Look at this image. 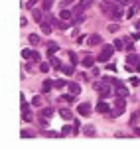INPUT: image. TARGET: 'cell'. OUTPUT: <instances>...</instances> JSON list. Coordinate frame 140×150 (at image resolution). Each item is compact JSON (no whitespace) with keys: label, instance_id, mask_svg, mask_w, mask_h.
Returning a JSON list of instances; mask_svg holds the SVG:
<instances>
[{"label":"cell","instance_id":"12","mask_svg":"<svg viewBox=\"0 0 140 150\" xmlns=\"http://www.w3.org/2000/svg\"><path fill=\"white\" fill-rule=\"evenodd\" d=\"M73 10H65V8H61V12H59V18H61V20H71V18H73Z\"/></svg>","mask_w":140,"mask_h":150},{"label":"cell","instance_id":"30","mask_svg":"<svg viewBox=\"0 0 140 150\" xmlns=\"http://www.w3.org/2000/svg\"><path fill=\"white\" fill-rule=\"evenodd\" d=\"M34 134H36V132H32V130H22V132H20V136H22V138H32Z\"/></svg>","mask_w":140,"mask_h":150},{"label":"cell","instance_id":"8","mask_svg":"<svg viewBox=\"0 0 140 150\" xmlns=\"http://www.w3.org/2000/svg\"><path fill=\"white\" fill-rule=\"evenodd\" d=\"M83 22H85V14H83V12H75L73 18H71V24H73V26H79V24H83Z\"/></svg>","mask_w":140,"mask_h":150},{"label":"cell","instance_id":"25","mask_svg":"<svg viewBox=\"0 0 140 150\" xmlns=\"http://www.w3.org/2000/svg\"><path fill=\"white\" fill-rule=\"evenodd\" d=\"M107 30L111 32V34H115V32H118V30H120V26H118V24L115 22V24H109V26H107Z\"/></svg>","mask_w":140,"mask_h":150},{"label":"cell","instance_id":"35","mask_svg":"<svg viewBox=\"0 0 140 150\" xmlns=\"http://www.w3.org/2000/svg\"><path fill=\"white\" fill-rule=\"evenodd\" d=\"M69 59H71V63H73V65L79 61V59H77V55H75V52H69Z\"/></svg>","mask_w":140,"mask_h":150},{"label":"cell","instance_id":"11","mask_svg":"<svg viewBox=\"0 0 140 150\" xmlns=\"http://www.w3.org/2000/svg\"><path fill=\"white\" fill-rule=\"evenodd\" d=\"M109 111H111V105H109V103H105V101H99V103H97V112L107 115Z\"/></svg>","mask_w":140,"mask_h":150},{"label":"cell","instance_id":"34","mask_svg":"<svg viewBox=\"0 0 140 150\" xmlns=\"http://www.w3.org/2000/svg\"><path fill=\"white\" fill-rule=\"evenodd\" d=\"M44 134H45V136H47V138H57V136H59V134H57V132H52V130H45Z\"/></svg>","mask_w":140,"mask_h":150},{"label":"cell","instance_id":"21","mask_svg":"<svg viewBox=\"0 0 140 150\" xmlns=\"http://www.w3.org/2000/svg\"><path fill=\"white\" fill-rule=\"evenodd\" d=\"M83 65H85V67H93V65H95V59H93L91 55H87V57L83 59Z\"/></svg>","mask_w":140,"mask_h":150},{"label":"cell","instance_id":"37","mask_svg":"<svg viewBox=\"0 0 140 150\" xmlns=\"http://www.w3.org/2000/svg\"><path fill=\"white\" fill-rule=\"evenodd\" d=\"M22 101H24V99H22ZM22 111H24V112H30V105L26 103V101L22 103Z\"/></svg>","mask_w":140,"mask_h":150},{"label":"cell","instance_id":"1","mask_svg":"<svg viewBox=\"0 0 140 150\" xmlns=\"http://www.w3.org/2000/svg\"><path fill=\"white\" fill-rule=\"evenodd\" d=\"M124 97H118L117 95V99H115V107H117V109H112V111H109L107 112V115H109V117H120V115H122V112H124Z\"/></svg>","mask_w":140,"mask_h":150},{"label":"cell","instance_id":"26","mask_svg":"<svg viewBox=\"0 0 140 150\" xmlns=\"http://www.w3.org/2000/svg\"><path fill=\"white\" fill-rule=\"evenodd\" d=\"M61 71L65 75H73V65H61Z\"/></svg>","mask_w":140,"mask_h":150},{"label":"cell","instance_id":"39","mask_svg":"<svg viewBox=\"0 0 140 150\" xmlns=\"http://www.w3.org/2000/svg\"><path fill=\"white\" fill-rule=\"evenodd\" d=\"M32 61H40V53L34 52V55H32Z\"/></svg>","mask_w":140,"mask_h":150},{"label":"cell","instance_id":"4","mask_svg":"<svg viewBox=\"0 0 140 150\" xmlns=\"http://www.w3.org/2000/svg\"><path fill=\"white\" fill-rule=\"evenodd\" d=\"M126 65L128 67H134V71H138L140 69V55H136L134 52H128V55H126Z\"/></svg>","mask_w":140,"mask_h":150},{"label":"cell","instance_id":"16","mask_svg":"<svg viewBox=\"0 0 140 150\" xmlns=\"http://www.w3.org/2000/svg\"><path fill=\"white\" fill-rule=\"evenodd\" d=\"M67 83L69 81H65V79H57V81H53V87L55 89H63V87H67Z\"/></svg>","mask_w":140,"mask_h":150},{"label":"cell","instance_id":"18","mask_svg":"<svg viewBox=\"0 0 140 150\" xmlns=\"http://www.w3.org/2000/svg\"><path fill=\"white\" fill-rule=\"evenodd\" d=\"M32 18H34L36 22H44V16H42L40 10H32Z\"/></svg>","mask_w":140,"mask_h":150},{"label":"cell","instance_id":"40","mask_svg":"<svg viewBox=\"0 0 140 150\" xmlns=\"http://www.w3.org/2000/svg\"><path fill=\"white\" fill-rule=\"evenodd\" d=\"M34 4H36V0H30V2L26 4V6H28V8H34Z\"/></svg>","mask_w":140,"mask_h":150},{"label":"cell","instance_id":"31","mask_svg":"<svg viewBox=\"0 0 140 150\" xmlns=\"http://www.w3.org/2000/svg\"><path fill=\"white\" fill-rule=\"evenodd\" d=\"M32 55H34V52H32V50H24V52H22V57H24V59H30Z\"/></svg>","mask_w":140,"mask_h":150},{"label":"cell","instance_id":"29","mask_svg":"<svg viewBox=\"0 0 140 150\" xmlns=\"http://www.w3.org/2000/svg\"><path fill=\"white\" fill-rule=\"evenodd\" d=\"M59 99H61V101H67V103H69V101H73V99H75V95H73V93H65V95H61Z\"/></svg>","mask_w":140,"mask_h":150},{"label":"cell","instance_id":"15","mask_svg":"<svg viewBox=\"0 0 140 150\" xmlns=\"http://www.w3.org/2000/svg\"><path fill=\"white\" fill-rule=\"evenodd\" d=\"M59 115H61L65 120H71V119H73V115H71V111H69V109H61V111H59Z\"/></svg>","mask_w":140,"mask_h":150},{"label":"cell","instance_id":"20","mask_svg":"<svg viewBox=\"0 0 140 150\" xmlns=\"http://www.w3.org/2000/svg\"><path fill=\"white\" fill-rule=\"evenodd\" d=\"M136 10H138V6H136V4H132V6L126 10V14H124V16H126V18H132V16L136 14Z\"/></svg>","mask_w":140,"mask_h":150},{"label":"cell","instance_id":"6","mask_svg":"<svg viewBox=\"0 0 140 150\" xmlns=\"http://www.w3.org/2000/svg\"><path fill=\"white\" fill-rule=\"evenodd\" d=\"M87 44L89 45H99V44H103V38L99 36V34H91L87 38Z\"/></svg>","mask_w":140,"mask_h":150},{"label":"cell","instance_id":"23","mask_svg":"<svg viewBox=\"0 0 140 150\" xmlns=\"http://www.w3.org/2000/svg\"><path fill=\"white\" fill-rule=\"evenodd\" d=\"M52 6H53V0H44V2H42V8H44L45 12L52 10Z\"/></svg>","mask_w":140,"mask_h":150},{"label":"cell","instance_id":"10","mask_svg":"<svg viewBox=\"0 0 140 150\" xmlns=\"http://www.w3.org/2000/svg\"><path fill=\"white\" fill-rule=\"evenodd\" d=\"M77 111H79V115H83V117H89V115H91V105H89V103H81V105L77 107Z\"/></svg>","mask_w":140,"mask_h":150},{"label":"cell","instance_id":"32","mask_svg":"<svg viewBox=\"0 0 140 150\" xmlns=\"http://www.w3.org/2000/svg\"><path fill=\"white\" fill-rule=\"evenodd\" d=\"M49 61H52V65H53V67H61V63H59V59L55 57V55H52V57H49Z\"/></svg>","mask_w":140,"mask_h":150},{"label":"cell","instance_id":"41","mask_svg":"<svg viewBox=\"0 0 140 150\" xmlns=\"http://www.w3.org/2000/svg\"><path fill=\"white\" fill-rule=\"evenodd\" d=\"M134 134H136V136H140V127H134Z\"/></svg>","mask_w":140,"mask_h":150},{"label":"cell","instance_id":"22","mask_svg":"<svg viewBox=\"0 0 140 150\" xmlns=\"http://www.w3.org/2000/svg\"><path fill=\"white\" fill-rule=\"evenodd\" d=\"M42 117H47V119H49V117H53V109H52V107L42 109Z\"/></svg>","mask_w":140,"mask_h":150},{"label":"cell","instance_id":"3","mask_svg":"<svg viewBox=\"0 0 140 150\" xmlns=\"http://www.w3.org/2000/svg\"><path fill=\"white\" fill-rule=\"evenodd\" d=\"M115 50H117V47H115V45H111V44H105L103 45V50H101V55H99V61H109L111 59V55L112 53H115Z\"/></svg>","mask_w":140,"mask_h":150},{"label":"cell","instance_id":"13","mask_svg":"<svg viewBox=\"0 0 140 150\" xmlns=\"http://www.w3.org/2000/svg\"><path fill=\"white\" fill-rule=\"evenodd\" d=\"M52 26H53V24L49 22V20H47V22H45V20H44V22H40V28H42L44 34H49V32H52Z\"/></svg>","mask_w":140,"mask_h":150},{"label":"cell","instance_id":"28","mask_svg":"<svg viewBox=\"0 0 140 150\" xmlns=\"http://www.w3.org/2000/svg\"><path fill=\"white\" fill-rule=\"evenodd\" d=\"M124 45H126V40H115V47L117 50H122Z\"/></svg>","mask_w":140,"mask_h":150},{"label":"cell","instance_id":"7","mask_svg":"<svg viewBox=\"0 0 140 150\" xmlns=\"http://www.w3.org/2000/svg\"><path fill=\"white\" fill-rule=\"evenodd\" d=\"M67 89H69V93H73V95H79L81 93V85L75 83V81H69L67 83Z\"/></svg>","mask_w":140,"mask_h":150},{"label":"cell","instance_id":"24","mask_svg":"<svg viewBox=\"0 0 140 150\" xmlns=\"http://www.w3.org/2000/svg\"><path fill=\"white\" fill-rule=\"evenodd\" d=\"M28 40H30V44H34V45H36V44H40V36H37V34H30V36H28Z\"/></svg>","mask_w":140,"mask_h":150},{"label":"cell","instance_id":"38","mask_svg":"<svg viewBox=\"0 0 140 150\" xmlns=\"http://www.w3.org/2000/svg\"><path fill=\"white\" fill-rule=\"evenodd\" d=\"M107 69H109V71H117V65H115V63H109Z\"/></svg>","mask_w":140,"mask_h":150},{"label":"cell","instance_id":"5","mask_svg":"<svg viewBox=\"0 0 140 150\" xmlns=\"http://www.w3.org/2000/svg\"><path fill=\"white\" fill-rule=\"evenodd\" d=\"M91 4H93V0H81V2H79V4L73 8V12H85V10H87Z\"/></svg>","mask_w":140,"mask_h":150},{"label":"cell","instance_id":"42","mask_svg":"<svg viewBox=\"0 0 140 150\" xmlns=\"http://www.w3.org/2000/svg\"><path fill=\"white\" fill-rule=\"evenodd\" d=\"M136 28H138V30H140V20H138V22H136Z\"/></svg>","mask_w":140,"mask_h":150},{"label":"cell","instance_id":"17","mask_svg":"<svg viewBox=\"0 0 140 150\" xmlns=\"http://www.w3.org/2000/svg\"><path fill=\"white\" fill-rule=\"evenodd\" d=\"M52 87H53V81L45 79V81H44V85H42V91H44V93H49V89H52Z\"/></svg>","mask_w":140,"mask_h":150},{"label":"cell","instance_id":"19","mask_svg":"<svg viewBox=\"0 0 140 150\" xmlns=\"http://www.w3.org/2000/svg\"><path fill=\"white\" fill-rule=\"evenodd\" d=\"M83 134H87V136H95V127H93V125L85 127V128H83Z\"/></svg>","mask_w":140,"mask_h":150},{"label":"cell","instance_id":"33","mask_svg":"<svg viewBox=\"0 0 140 150\" xmlns=\"http://www.w3.org/2000/svg\"><path fill=\"white\" fill-rule=\"evenodd\" d=\"M61 134H63V136H67V134H71V127H67V125H65V127L61 128Z\"/></svg>","mask_w":140,"mask_h":150},{"label":"cell","instance_id":"36","mask_svg":"<svg viewBox=\"0 0 140 150\" xmlns=\"http://www.w3.org/2000/svg\"><path fill=\"white\" fill-rule=\"evenodd\" d=\"M40 71L47 73V71H49V63H42V65H40Z\"/></svg>","mask_w":140,"mask_h":150},{"label":"cell","instance_id":"14","mask_svg":"<svg viewBox=\"0 0 140 150\" xmlns=\"http://www.w3.org/2000/svg\"><path fill=\"white\" fill-rule=\"evenodd\" d=\"M57 50H59V45L53 44V42H49V45H47V55H49V57H52V55H55V53H57Z\"/></svg>","mask_w":140,"mask_h":150},{"label":"cell","instance_id":"9","mask_svg":"<svg viewBox=\"0 0 140 150\" xmlns=\"http://www.w3.org/2000/svg\"><path fill=\"white\" fill-rule=\"evenodd\" d=\"M49 22H52L55 28H59V30H65V28H69V24H65V22H61V20H57L55 16H49Z\"/></svg>","mask_w":140,"mask_h":150},{"label":"cell","instance_id":"27","mask_svg":"<svg viewBox=\"0 0 140 150\" xmlns=\"http://www.w3.org/2000/svg\"><path fill=\"white\" fill-rule=\"evenodd\" d=\"M124 50H126V52H134V44H132V38H128V40H126V45H124Z\"/></svg>","mask_w":140,"mask_h":150},{"label":"cell","instance_id":"2","mask_svg":"<svg viewBox=\"0 0 140 150\" xmlns=\"http://www.w3.org/2000/svg\"><path fill=\"white\" fill-rule=\"evenodd\" d=\"M95 89L99 91V97H101V99H107V97H111V95H112V89L109 87V81H101V83H97Z\"/></svg>","mask_w":140,"mask_h":150}]
</instances>
